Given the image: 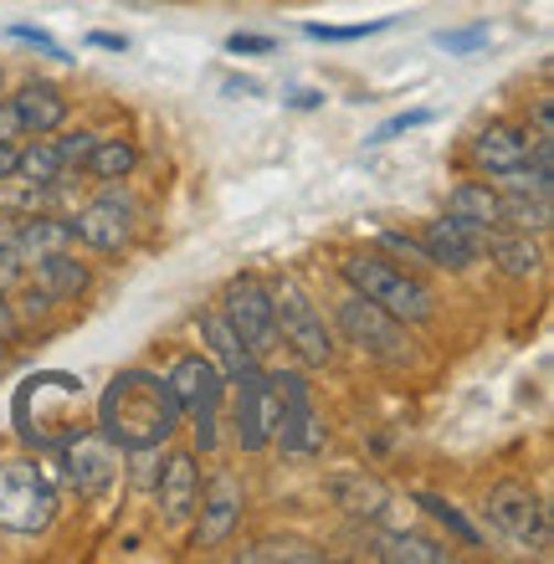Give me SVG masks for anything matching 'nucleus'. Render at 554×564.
<instances>
[{
	"mask_svg": "<svg viewBox=\"0 0 554 564\" xmlns=\"http://www.w3.org/2000/svg\"><path fill=\"white\" fill-rule=\"evenodd\" d=\"M181 426V401L165 375L154 370H119L98 401V431L123 452H150L170 442Z\"/></svg>",
	"mask_w": 554,
	"mask_h": 564,
	"instance_id": "nucleus-1",
	"label": "nucleus"
},
{
	"mask_svg": "<svg viewBox=\"0 0 554 564\" xmlns=\"http://www.w3.org/2000/svg\"><path fill=\"white\" fill-rule=\"evenodd\" d=\"M15 431L31 446H62L77 431V411H83V386L73 375H36L15 390Z\"/></svg>",
	"mask_w": 554,
	"mask_h": 564,
	"instance_id": "nucleus-2",
	"label": "nucleus"
},
{
	"mask_svg": "<svg viewBox=\"0 0 554 564\" xmlns=\"http://www.w3.org/2000/svg\"><path fill=\"white\" fill-rule=\"evenodd\" d=\"M345 282L355 288L360 297L380 303L385 313H395L401 324H421V318H432V293L421 288L416 278H405L401 268H390L385 257H370V252H355L345 257Z\"/></svg>",
	"mask_w": 554,
	"mask_h": 564,
	"instance_id": "nucleus-3",
	"label": "nucleus"
},
{
	"mask_svg": "<svg viewBox=\"0 0 554 564\" xmlns=\"http://www.w3.org/2000/svg\"><path fill=\"white\" fill-rule=\"evenodd\" d=\"M57 513V492H52V473H42L36 462L15 457L0 462V529L11 534H42Z\"/></svg>",
	"mask_w": 554,
	"mask_h": 564,
	"instance_id": "nucleus-4",
	"label": "nucleus"
},
{
	"mask_svg": "<svg viewBox=\"0 0 554 564\" xmlns=\"http://www.w3.org/2000/svg\"><path fill=\"white\" fill-rule=\"evenodd\" d=\"M339 328H345V339L355 344L360 355L380 359V365H390V370H401V365L416 359L411 334H405L401 318L385 313L380 303H370V297H360V293H349L345 303H339Z\"/></svg>",
	"mask_w": 554,
	"mask_h": 564,
	"instance_id": "nucleus-5",
	"label": "nucleus"
},
{
	"mask_svg": "<svg viewBox=\"0 0 554 564\" xmlns=\"http://www.w3.org/2000/svg\"><path fill=\"white\" fill-rule=\"evenodd\" d=\"M165 380L175 390V401H181V416H191L195 446L210 452L216 446V411H221V395H226V375L206 355H181Z\"/></svg>",
	"mask_w": 554,
	"mask_h": 564,
	"instance_id": "nucleus-6",
	"label": "nucleus"
},
{
	"mask_svg": "<svg viewBox=\"0 0 554 564\" xmlns=\"http://www.w3.org/2000/svg\"><path fill=\"white\" fill-rule=\"evenodd\" d=\"M268 297H272L278 344H293L308 365H329V359H334V339H329V328H324V318H318L314 297L303 293L293 278H278L268 288Z\"/></svg>",
	"mask_w": 554,
	"mask_h": 564,
	"instance_id": "nucleus-7",
	"label": "nucleus"
},
{
	"mask_svg": "<svg viewBox=\"0 0 554 564\" xmlns=\"http://www.w3.org/2000/svg\"><path fill=\"white\" fill-rule=\"evenodd\" d=\"M272 386H278V446H283V457H318L324 442H329V431H324V416L314 411V395H308V380L303 375H272Z\"/></svg>",
	"mask_w": 554,
	"mask_h": 564,
	"instance_id": "nucleus-8",
	"label": "nucleus"
},
{
	"mask_svg": "<svg viewBox=\"0 0 554 564\" xmlns=\"http://www.w3.org/2000/svg\"><path fill=\"white\" fill-rule=\"evenodd\" d=\"M482 508H488V523L498 534H509L513 544H524V550L550 544V513H544V498L529 482H498Z\"/></svg>",
	"mask_w": 554,
	"mask_h": 564,
	"instance_id": "nucleus-9",
	"label": "nucleus"
},
{
	"mask_svg": "<svg viewBox=\"0 0 554 564\" xmlns=\"http://www.w3.org/2000/svg\"><path fill=\"white\" fill-rule=\"evenodd\" d=\"M221 318L237 328V339L252 349V359H262V355H272V349H278V324H272L268 282L237 278L221 293Z\"/></svg>",
	"mask_w": 554,
	"mask_h": 564,
	"instance_id": "nucleus-10",
	"label": "nucleus"
},
{
	"mask_svg": "<svg viewBox=\"0 0 554 564\" xmlns=\"http://www.w3.org/2000/svg\"><path fill=\"white\" fill-rule=\"evenodd\" d=\"M62 452H67V482H73L88 503H98V498H108V488L119 482V446L108 442L104 431H83V436H67L62 442Z\"/></svg>",
	"mask_w": 554,
	"mask_h": 564,
	"instance_id": "nucleus-11",
	"label": "nucleus"
},
{
	"mask_svg": "<svg viewBox=\"0 0 554 564\" xmlns=\"http://www.w3.org/2000/svg\"><path fill=\"white\" fill-rule=\"evenodd\" d=\"M134 237V200L119 191L98 195L73 216V241L93 247V252H123Z\"/></svg>",
	"mask_w": 554,
	"mask_h": 564,
	"instance_id": "nucleus-12",
	"label": "nucleus"
},
{
	"mask_svg": "<svg viewBox=\"0 0 554 564\" xmlns=\"http://www.w3.org/2000/svg\"><path fill=\"white\" fill-rule=\"evenodd\" d=\"M237 442L241 452H262L272 442V431H278V386H272V375H237Z\"/></svg>",
	"mask_w": 554,
	"mask_h": 564,
	"instance_id": "nucleus-13",
	"label": "nucleus"
},
{
	"mask_svg": "<svg viewBox=\"0 0 554 564\" xmlns=\"http://www.w3.org/2000/svg\"><path fill=\"white\" fill-rule=\"evenodd\" d=\"M482 237H488L482 226L457 221V216H436V221H426V231H421V247H426V262H432V268L463 272L482 257Z\"/></svg>",
	"mask_w": 554,
	"mask_h": 564,
	"instance_id": "nucleus-14",
	"label": "nucleus"
},
{
	"mask_svg": "<svg viewBox=\"0 0 554 564\" xmlns=\"http://www.w3.org/2000/svg\"><path fill=\"white\" fill-rule=\"evenodd\" d=\"M241 519V488L237 477L216 473L206 488V503H200V529H195V550H216V544H226L231 539V529H237Z\"/></svg>",
	"mask_w": 554,
	"mask_h": 564,
	"instance_id": "nucleus-15",
	"label": "nucleus"
},
{
	"mask_svg": "<svg viewBox=\"0 0 554 564\" xmlns=\"http://www.w3.org/2000/svg\"><path fill=\"white\" fill-rule=\"evenodd\" d=\"M15 119H21V134H57L62 119H67V93L57 83H26V88H15L11 98Z\"/></svg>",
	"mask_w": 554,
	"mask_h": 564,
	"instance_id": "nucleus-16",
	"label": "nucleus"
},
{
	"mask_svg": "<svg viewBox=\"0 0 554 564\" xmlns=\"http://www.w3.org/2000/svg\"><path fill=\"white\" fill-rule=\"evenodd\" d=\"M529 149H534V134L529 129H513V123H488L472 144L482 170H493V175H513V170H524Z\"/></svg>",
	"mask_w": 554,
	"mask_h": 564,
	"instance_id": "nucleus-17",
	"label": "nucleus"
},
{
	"mask_svg": "<svg viewBox=\"0 0 554 564\" xmlns=\"http://www.w3.org/2000/svg\"><path fill=\"white\" fill-rule=\"evenodd\" d=\"M200 503V477H195V457L191 452H175L160 467V508H165L170 523H185Z\"/></svg>",
	"mask_w": 554,
	"mask_h": 564,
	"instance_id": "nucleus-18",
	"label": "nucleus"
},
{
	"mask_svg": "<svg viewBox=\"0 0 554 564\" xmlns=\"http://www.w3.org/2000/svg\"><path fill=\"white\" fill-rule=\"evenodd\" d=\"M482 252H493V262L509 272V278H529V272L544 268L540 241L529 237V231H503V226H493V231L482 237Z\"/></svg>",
	"mask_w": 554,
	"mask_h": 564,
	"instance_id": "nucleus-19",
	"label": "nucleus"
},
{
	"mask_svg": "<svg viewBox=\"0 0 554 564\" xmlns=\"http://www.w3.org/2000/svg\"><path fill=\"white\" fill-rule=\"evenodd\" d=\"M200 339L210 344V355L221 359V365H216V370L226 375V380H237V375H247V370H257V359H252V349H247V344L237 339V328L226 324L221 313H206V318H200Z\"/></svg>",
	"mask_w": 554,
	"mask_h": 564,
	"instance_id": "nucleus-20",
	"label": "nucleus"
},
{
	"mask_svg": "<svg viewBox=\"0 0 554 564\" xmlns=\"http://www.w3.org/2000/svg\"><path fill=\"white\" fill-rule=\"evenodd\" d=\"M67 247H73V221L31 216V221L15 226V252H21V262H42V257L67 252Z\"/></svg>",
	"mask_w": 554,
	"mask_h": 564,
	"instance_id": "nucleus-21",
	"label": "nucleus"
},
{
	"mask_svg": "<svg viewBox=\"0 0 554 564\" xmlns=\"http://www.w3.org/2000/svg\"><path fill=\"white\" fill-rule=\"evenodd\" d=\"M498 221L509 231H529V237H544L554 226V210H550V195H529V191H513L498 195Z\"/></svg>",
	"mask_w": 554,
	"mask_h": 564,
	"instance_id": "nucleus-22",
	"label": "nucleus"
},
{
	"mask_svg": "<svg viewBox=\"0 0 554 564\" xmlns=\"http://www.w3.org/2000/svg\"><path fill=\"white\" fill-rule=\"evenodd\" d=\"M36 288H42L52 303H73V297L88 288V268L73 262V252H52L36 262Z\"/></svg>",
	"mask_w": 554,
	"mask_h": 564,
	"instance_id": "nucleus-23",
	"label": "nucleus"
},
{
	"mask_svg": "<svg viewBox=\"0 0 554 564\" xmlns=\"http://www.w3.org/2000/svg\"><path fill=\"white\" fill-rule=\"evenodd\" d=\"M370 554L374 560H390V564H447L452 560L447 544H436V539H416V534H374Z\"/></svg>",
	"mask_w": 554,
	"mask_h": 564,
	"instance_id": "nucleus-24",
	"label": "nucleus"
},
{
	"mask_svg": "<svg viewBox=\"0 0 554 564\" xmlns=\"http://www.w3.org/2000/svg\"><path fill=\"white\" fill-rule=\"evenodd\" d=\"M334 498H339V508L355 513V519H380L390 503V488L365 473H349V477H334Z\"/></svg>",
	"mask_w": 554,
	"mask_h": 564,
	"instance_id": "nucleus-25",
	"label": "nucleus"
},
{
	"mask_svg": "<svg viewBox=\"0 0 554 564\" xmlns=\"http://www.w3.org/2000/svg\"><path fill=\"white\" fill-rule=\"evenodd\" d=\"M447 216H457V221H472V226H482V231H493V226H503L498 221V191H488V185H457V191L447 195Z\"/></svg>",
	"mask_w": 554,
	"mask_h": 564,
	"instance_id": "nucleus-26",
	"label": "nucleus"
},
{
	"mask_svg": "<svg viewBox=\"0 0 554 564\" xmlns=\"http://www.w3.org/2000/svg\"><path fill=\"white\" fill-rule=\"evenodd\" d=\"M134 160H139V149L129 144V139H98V144L88 149L83 170H88L93 180H123L134 170Z\"/></svg>",
	"mask_w": 554,
	"mask_h": 564,
	"instance_id": "nucleus-27",
	"label": "nucleus"
},
{
	"mask_svg": "<svg viewBox=\"0 0 554 564\" xmlns=\"http://www.w3.org/2000/svg\"><path fill=\"white\" fill-rule=\"evenodd\" d=\"M15 175L31 180V185H57L67 170H62V160H57V149H52V139L36 134V144L21 149V164H15Z\"/></svg>",
	"mask_w": 554,
	"mask_h": 564,
	"instance_id": "nucleus-28",
	"label": "nucleus"
},
{
	"mask_svg": "<svg viewBox=\"0 0 554 564\" xmlns=\"http://www.w3.org/2000/svg\"><path fill=\"white\" fill-rule=\"evenodd\" d=\"M241 560H247V564H272V560L318 564L324 554H318L314 544H303V539H262V544H252V550H241Z\"/></svg>",
	"mask_w": 554,
	"mask_h": 564,
	"instance_id": "nucleus-29",
	"label": "nucleus"
},
{
	"mask_svg": "<svg viewBox=\"0 0 554 564\" xmlns=\"http://www.w3.org/2000/svg\"><path fill=\"white\" fill-rule=\"evenodd\" d=\"M416 508H426V513H432L436 523H447L452 534L463 539V544H478V529H472V523L463 519V513H457V508L447 503V498H436V492H416Z\"/></svg>",
	"mask_w": 554,
	"mask_h": 564,
	"instance_id": "nucleus-30",
	"label": "nucleus"
},
{
	"mask_svg": "<svg viewBox=\"0 0 554 564\" xmlns=\"http://www.w3.org/2000/svg\"><path fill=\"white\" fill-rule=\"evenodd\" d=\"M314 42H365V36H380V31H390V15L385 21H365V26H303Z\"/></svg>",
	"mask_w": 554,
	"mask_h": 564,
	"instance_id": "nucleus-31",
	"label": "nucleus"
},
{
	"mask_svg": "<svg viewBox=\"0 0 554 564\" xmlns=\"http://www.w3.org/2000/svg\"><path fill=\"white\" fill-rule=\"evenodd\" d=\"M421 123H432V113L426 108H411V113H395V119H385L380 129L370 134V144H390V139H401L405 129H421Z\"/></svg>",
	"mask_w": 554,
	"mask_h": 564,
	"instance_id": "nucleus-32",
	"label": "nucleus"
},
{
	"mask_svg": "<svg viewBox=\"0 0 554 564\" xmlns=\"http://www.w3.org/2000/svg\"><path fill=\"white\" fill-rule=\"evenodd\" d=\"M98 144V134H67V139H52V149H57L62 170H73V164L88 160V149Z\"/></svg>",
	"mask_w": 554,
	"mask_h": 564,
	"instance_id": "nucleus-33",
	"label": "nucleus"
},
{
	"mask_svg": "<svg viewBox=\"0 0 554 564\" xmlns=\"http://www.w3.org/2000/svg\"><path fill=\"white\" fill-rule=\"evenodd\" d=\"M226 52H237V57H268V52H278V42L257 36V31H237V36H226Z\"/></svg>",
	"mask_w": 554,
	"mask_h": 564,
	"instance_id": "nucleus-34",
	"label": "nucleus"
},
{
	"mask_svg": "<svg viewBox=\"0 0 554 564\" xmlns=\"http://www.w3.org/2000/svg\"><path fill=\"white\" fill-rule=\"evenodd\" d=\"M436 42L447 46V52H478L488 42V21H478V26H467V31H442Z\"/></svg>",
	"mask_w": 554,
	"mask_h": 564,
	"instance_id": "nucleus-35",
	"label": "nucleus"
},
{
	"mask_svg": "<svg viewBox=\"0 0 554 564\" xmlns=\"http://www.w3.org/2000/svg\"><path fill=\"white\" fill-rule=\"evenodd\" d=\"M11 36H15V42H26V46H36V52H46V57L73 62L67 52H62V42H52V36H46V31H36V26H11Z\"/></svg>",
	"mask_w": 554,
	"mask_h": 564,
	"instance_id": "nucleus-36",
	"label": "nucleus"
},
{
	"mask_svg": "<svg viewBox=\"0 0 554 564\" xmlns=\"http://www.w3.org/2000/svg\"><path fill=\"white\" fill-rule=\"evenodd\" d=\"M57 308V303H52V297L42 293V288H36V282H31L26 288V297H21V313H15V318H31V324H36V318H46V313Z\"/></svg>",
	"mask_w": 554,
	"mask_h": 564,
	"instance_id": "nucleus-37",
	"label": "nucleus"
},
{
	"mask_svg": "<svg viewBox=\"0 0 554 564\" xmlns=\"http://www.w3.org/2000/svg\"><path fill=\"white\" fill-rule=\"evenodd\" d=\"M21 272H26L21 252H15V247H0V293H11L15 282H21Z\"/></svg>",
	"mask_w": 554,
	"mask_h": 564,
	"instance_id": "nucleus-38",
	"label": "nucleus"
},
{
	"mask_svg": "<svg viewBox=\"0 0 554 564\" xmlns=\"http://www.w3.org/2000/svg\"><path fill=\"white\" fill-rule=\"evenodd\" d=\"M380 241H385L390 252H405L411 262H426V247H421V241H411V237H401V231H385ZM426 268H432V262H426Z\"/></svg>",
	"mask_w": 554,
	"mask_h": 564,
	"instance_id": "nucleus-39",
	"label": "nucleus"
},
{
	"mask_svg": "<svg viewBox=\"0 0 554 564\" xmlns=\"http://www.w3.org/2000/svg\"><path fill=\"white\" fill-rule=\"evenodd\" d=\"M15 328H21V318H15V308L6 303V293H0V344H11Z\"/></svg>",
	"mask_w": 554,
	"mask_h": 564,
	"instance_id": "nucleus-40",
	"label": "nucleus"
},
{
	"mask_svg": "<svg viewBox=\"0 0 554 564\" xmlns=\"http://www.w3.org/2000/svg\"><path fill=\"white\" fill-rule=\"evenodd\" d=\"M88 46H104V52H129V36H113V31H93Z\"/></svg>",
	"mask_w": 554,
	"mask_h": 564,
	"instance_id": "nucleus-41",
	"label": "nucleus"
},
{
	"mask_svg": "<svg viewBox=\"0 0 554 564\" xmlns=\"http://www.w3.org/2000/svg\"><path fill=\"white\" fill-rule=\"evenodd\" d=\"M15 164H21V149L6 139V144H0V180H15Z\"/></svg>",
	"mask_w": 554,
	"mask_h": 564,
	"instance_id": "nucleus-42",
	"label": "nucleus"
},
{
	"mask_svg": "<svg viewBox=\"0 0 554 564\" xmlns=\"http://www.w3.org/2000/svg\"><path fill=\"white\" fill-rule=\"evenodd\" d=\"M15 134H21V119H15V108L6 104V108H0V144H6V139H15Z\"/></svg>",
	"mask_w": 554,
	"mask_h": 564,
	"instance_id": "nucleus-43",
	"label": "nucleus"
},
{
	"mask_svg": "<svg viewBox=\"0 0 554 564\" xmlns=\"http://www.w3.org/2000/svg\"><path fill=\"white\" fill-rule=\"evenodd\" d=\"M15 226H21V221H11V216H0V247H15Z\"/></svg>",
	"mask_w": 554,
	"mask_h": 564,
	"instance_id": "nucleus-44",
	"label": "nucleus"
},
{
	"mask_svg": "<svg viewBox=\"0 0 554 564\" xmlns=\"http://www.w3.org/2000/svg\"><path fill=\"white\" fill-rule=\"evenodd\" d=\"M0 365H6V349H0Z\"/></svg>",
	"mask_w": 554,
	"mask_h": 564,
	"instance_id": "nucleus-45",
	"label": "nucleus"
}]
</instances>
